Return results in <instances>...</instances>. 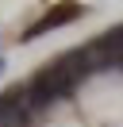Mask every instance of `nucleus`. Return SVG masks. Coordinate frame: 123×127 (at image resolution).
<instances>
[{
  "instance_id": "f257e3e1",
  "label": "nucleus",
  "mask_w": 123,
  "mask_h": 127,
  "mask_svg": "<svg viewBox=\"0 0 123 127\" xmlns=\"http://www.w3.org/2000/svg\"><path fill=\"white\" fill-rule=\"evenodd\" d=\"M27 93L23 89H8L0 96V127H27Z\"/></svg>"
},
{
  "instance_id": "f03ea898",
  "label": "nucleus",
  "mask_w": 123,
  "mask_h": 127,
  "mask_svg": "<svg viewBox=\"0 0 123 127\" xmlns=\"http://www.w3.org/2000/svg\"><path fill=\"white\" fill-rule=\"evenodd\" d=\"M81 16V4H58L54 12H46L42 19H38L35 27H27V35L23 39H38L42 31H54V27H65V23H73V19Z\"/></svg>"
}]
</instances>
